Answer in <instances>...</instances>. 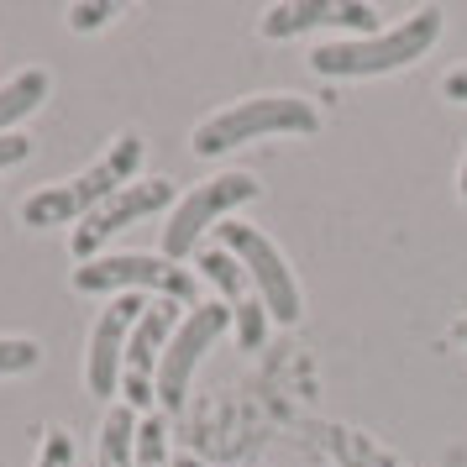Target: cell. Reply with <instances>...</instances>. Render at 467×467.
Masks as SVG:
<instances>
[{
  "label": "cell",
  "mask_w": 467,
  "mask_h": 467,
  "mask_svg": "<svg viewBox=\"0 0 467 467\" xmlns=\"http://www.w3.org/2000/svg\"><path fill=\"white\" fill-rule=\"evenodd\" d=\"M142 158H148L142 131H121L85 173H74V179H64V184H43L37 194H26L22 200V226L43 232V226H74V221L95 215L110 194H121L131 179H137Z\"/></svg>",
  "instance_id": "1"
},
{
  "label": "cell",
  "mask_w": 467,
  "mask_h": 467,
  "mask_svg": "<svg viewBox=\"0 0 467 467\" xmlns=\"http://www.w3.org/2000/svg\"><path fill=\"white\" fill-rule=\"evenodd\" d=\"M446 11L441 5H420L415 16H404L394 26H379L373 37H341V43H320L310 53V68L320 79H373V74H394L425 58L436 37H441Z\"/></svg>",
  "instance_id": "2"
},
{
  "label": "cell",
  "mask_w": 467,
  "mask_h": 467,
  "mask_svg": "<svg viewBox=\"0 0 467 467\" xmlns=\"http://www.w3.org/2000/svg\"><path fill=\"white\" fill-rule=\"evenodd\" d=\"M310 131H320L316 100H305V95H247V100L205 116L190 131V148L200 158H221L242 142H257V137H310Z\"/></svg>",
  "instance_id": "3"
},
{
  "label": "cell",
  "mask_w": 467,
  "mask_h": 467,
  "mask_svg": "<svg viewBox=\"0 0 467 467\" xmlns=\"http://www.w3.org/2000/svg\"><path fill=\"white\" fill-rule=\"evenodd\" d=\"M74 289L79 295H152V299H173V305H200V278L190 268H179L169 257L152 253H110V257H89L74 268Z\"/></svg>",
  "instance_id": "4"
},
{
  "label": "cell",
  "mask_w": 467,
  "mask_h": 467,
  "mask_svg": "<svg viewBox=\"0 0 467 467\" xmlns=\"http://www.w3.org/2000/svg\"><path fill=\"white\" fill-rule=\"evenodd\" d=\"M263 184H257L253 173H215L205 184H194L179 205L169 211V226H163V257L169 263H184V257L200 253V236L205 226H215L221 215H232L236 205H253Z\"/></svg>",
  "instance_id": "5"
},
{
  "label": "cell",
  "mask_w": 467,
  "mask_h": 467,
  "mask_svg": "<svg viewBox=\"0 0 467 467\" xmlns=\"http://www.w3.org/2000/svg\"><path fill=\"white\" fill-rule=\"evenodd\" d=\"M221 247L247 268V278H253V289H257V299H263L268 320L295 326V320L305 316V299H299V284H295V274H289V263H284V253H278L257 226L226 221V226H221Z\"/></svg>",
  "instance_id": "6"
},
{
  "label": "cell",
  "mask_w": 467,
  "mask_h": 467,
  "mask_svg": "<svg viewBox=\"0 0 467 467\" xmlns=\"http://www.w3.org/2000/svg\"><path fill=\"white\" fill-rule=\"evenodd\" d=\"M226 326H232V310H226L221 299L194 305L190 316L173 326L169 347H163V362H158V404H163V415H173V410L184 404L194 368H200V358H205L215 341H221V331H226Z\"/></svg>",
  "instance_id": "7"
},
{
  "label": "cell",
  "mask_w": 467,
  "mask_h": 467,
  "mask_svg": "<svg viewBox=\"0 0 467 467\" xmlns=\"http://www.w3.org/2000/svg\"><path fill=\"white\" fill-rule=\"evenodd\" d=\"M173 205H179L173 179H131L121 194H110L100 211L85 215V221L74 226V236H68V253H74V263H89V257H100V247H106L121 226H131V221H148V215H158V211H173Z\"/></svg>",
  "instance_id": "8"
},
{
  "label": "cell",
  "mask_w": 467,
  "mask_h": 467,
  "mask_svg": "<svg viewBox=\"0 0 467 467\" xmlns=\"http://www.w3.org/2000/svg\"><path fill=\"white\" fill-rule=\"evenodd\" d=\"M173 326H179V305L173 299H148L142 320L131 326V337H127V358H121L127 410H152L158 404V362H163V347H169Z\"/></svg>",
  "instance_id": "9"
},
{
  "label": "cell",
  "mask_w": 467,
  "mask_h": 467,
  "mask_svg": "<svg viewBox=\"0 0 467 467\" xmlns=\"http://www.w3.org/2000/svg\"><path fill=\"white\" fill-rule=\"evenodd\" d=\"M257 32L268 43H289L299 32H352V37H373L379 32V11L362 0H278L263 11Z\"/></svg>",
  "instance_id": "10"
},
{
  "label": "cell",
  "mask_w": 467,
  "mask_h": 467,
  "mask_svg": "<svg viewBox=\"0 0 467 467\" xmlns=\"http://www.w3.org/2000/svg\"><path fill=\"white\" fill-rule=\"evenodd\" d=\"M142 310H148V299H142V295H121L110 310H100L95 331H89V358H85L89 394L110 400V394L121 389V358H127V337H131V326L142 320Z\"/></svg>",
  "instance_id": "11"
},
{
  "label": "cell",
  "mask_w": 467,
  "mask_h": 467,
  "mask_svg": "<svg viewBox=\"0 0 467 467\" xmlns=\"http://www.w3.org/2000/svg\"><path fill=\"white\" fill-rule=\"evenodd\" d=\"M194 263H200V274L221 289V305H226L232 320H236V341H242V352H257L263 337H268V310H263V299H257L247 268H242L226 247H205Z\"/></svg>",
  "instance_id": "12"
},
{
  "label": "cell",
  "mask_w": 467,
  "mask_h": 467,
  "mask_svg": "<svg viewBox=\"0 0 467 467\" xmlns=\"http://www.w3.org/2000/svg\"><path fill=\"white\" fill-rule=\"evenodd\" d=\"M47 89H53V74L47 68H22L16 79H5L0 85V137H11L16 121H26L32 110L43 106Z\"/></svg>",
  "instance_id": "13"
},
{
  "label": "cell",
  "mask_w": 467,
  "mask_h": 467,
  "mask_svg": "<svg viewBox=\"0 0 467 467\" xmlns=\"http://www.w3.org/2000/svg\"><path fill=\"white\" fill-rule=\"evenodd\" d=\"M95 467H137V415H131L127 404H110L106 410Z\"/></svg>",
  "instance_id": "14"
},
{
  "label": "cell",
  "mask_w": 467,
  "mask_h": 467,
  "mask_svg": "<svg viewBox=\"0 0 467 467\" xmlns=\"http://www.w3.org/2000/svg\"><path fill=\"white\" fill-rule=\"evenodd\" d=\"M137 467H173L163 415H148V420H137Z\"/></svg>",
  "instance_id": "15"
},
{
  "label": "cell",
  "mask_w": 467,
  "mask_h": 467,
  "mask_svg": "<svg viewBox=\"0 0 467 467\" xmlns=\"http://www.w3.org/2000/svg\"><path fill=\"white\" fill-rule=\"evenodd\" d=\"M43 362V347L32 337H0V379H16V373H32Z\"/></svg>",
  "instance_id": "16"
},
{
  "label": "cell",
  "mask_w": 467,
  "mask_h": 467,
  "mask_svg": "<svg viewBox=\"0 0 467 467\" xmlns=\"http://www.w3.org/2000/svg\"><path fill=\"white\" fill-rule=\"evenodd\" d=\"M32 467H74V436L64 425H47L43 441H37V462Z\"/></svg>",
  "instance_id": "17"
},
{
  "label": "cell",
  "mask_w": 467,
  "mask_h": 467,
  "mask_svg": "<svg viewBox=\"0 0 467 467\" xmlns=\"http://www.w3.org/2000/svg\"><path fill=\"white\" fill-rule=\"evenodd\" d=\"M110 16H121L116 0H79V5H68V26H74V32H95V26H106Z\"/></svg>",
  "instance_id": "18"
},
{
  "label": "cell",
  "mask_w": 467,
  "mask_h": 467,
  "mask_svg": "<svg viewBox=\"0 0 467 467\" xmlns=\"http://www.w3.org/2000/svg\"><path fill=\"white\" fill-rule=\"evenodd\" d=\"M26 158H32V137H22V131L0 137V169H16V163H26Z\"/></svg>",
  "instance_id": "19"
},
{
  "label": "cell",
  "mask_w": 467,
  "mask_h": 467,
  "mask_svg": "<svg viewBox=\"0 0 467 467\" xmlns=\"http://www.w3.org/2000/svg\"><path fill=\"white\" fill-rule=\"evenodd\" d=\"M441 95H446V100H462V106H467V68H451V74H446V79H441Z\"/></svg>",
  "instance_id": "20"
},
{
  "label": "cell",
  "mask_w": 467,
  "mask_h": 467,
  "mask_svg": "<svg viewBox=\"0 0 467 467\" xmlns=\"http://www.w3.org/2000/svg\"><path fill=\"white\" fill-rule=\"evenodd\" d=\"M451 337H457V341H462V347H467V316L457 320V326H451Z\"/></svg>",
  "instance_id": "21"
},
{
  "label": "cell",
  "mask_w": 467,
  "mask_h": 467,
  "mask_svg": "<svg viewBox=\"0 0 467 467\" xmlns=\"http://www.w3.org/2000/svg\"><path fill=\"white\" fill-rule=\"evenodd\" d=\"M173 467H211V462H200V457H173Z\"/></svg>",
  "instance_id": "22"
},
{
  "label": "cell",
  "mask_w": 467,
  "mask_h": 467,
  "mask_svg": "<svg viewBox=\"0 0 467 467\" xmlns=\"http://www.w3.org/2000/svg\"><path fill=\"white\" fill-rule=\"evenodd\" d=\"M457 194L467 200V158H462V173H457Z\"/></svg>",
  "instance_id": "23"
}]
</instances>
